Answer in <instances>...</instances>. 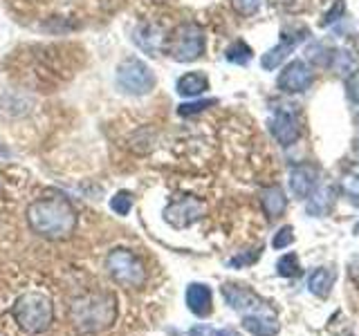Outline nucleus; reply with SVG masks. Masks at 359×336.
<instances>
[{
    "label": "nucleus",
    "instance_id": "20",
    "mask_svg": "<svg viewBox=\"0 0 359 336\" xmlns=\"http://www.w3.org/2000/svg\"><path fill=\"white\" fill-rule=\"evenodd\" d=\"M252 56H254V52L245 41L231 43L227 48V52H224V59H227L229 63H236V65H247L252 61Z\"/></svg>",
    "mask_w": 359,
    "mask_h": 336
},
{
    "label": "nucleus",
    "instance_id": "2",
    "mask_svg": "<svg viewBox=\"0 0 359 336\" xmlns=\"http://www.w3.org/2000/svg\"><path fill=\"white\" fill-rule=\"evenodd\" d=\"M76 334H99L117 321V296L108 289H95L76 296L67 309Z\"/></svg>",
    "mask_w": 359,
    "mask_h": 336
},
{
    "label": "nucleus",
    "instance_id": "21",
    "mask_svg": "<svg viewBox=\"0 0 359 336\" xmlns=\"http://www.w3.org/2000/svg\"><path fill=\"white\" fill-rule=\"evenodd\" d=\"M276 272H278V276H283V278L301 276V265H299L297 253H285L283 258H280V260L276 262Z\"/></svg>",
    "mask_w": 359,
    "mask_h": 336
},
{
    "label": "nucleus",
    "instance_id": "25",
    "mask_svg": "<svg viewBox=\"0 0 359 336\" xmlns=\"http://www.w3.org/2000/svg\"><path fill=\"white\" fill-rule=\"evenodd\" d=\"M344 11H346V3H344V0H334V5L330 7V11H328V14L323 16L321 25H323V27L332 25L334 20H339V18L344 16Z\"/></svg>",
    "mask_w": 359,
    "mask_h": 336
},
{
    "label": "nucleus",
    "instance_id": "17",
    "mask_svg": "<svg viewBox=\"0 0 359 336\" xmlns=\"http://www.w3.org/2000/svg\"><path fill=\"white\" fill-rule=\"evenodd\" d=\"M243 328L252 336H276L280 332V323L276 318H261V316H247L243 318Z\"/></svg>",
    "mask_w": 359,
    "mask_h": 336
},
{
    "label": "nucleus",
    "instance_id": "15",
    "mask_svg": "<svg viewBox=\"0 0 359 336\" xmlns=\"http://www.w3.org/2000/svg\"><path fill=\"white\" fill-rule=\"evenodd\" d=\"M261 204H263V211H265V216H267L269 220L278 218L280 213L285 211V206H287V197H285V193H283V188L276 186V184L263 188V193H261Z\"/></svg>",
    "mask_w": 359,
    "mask_h": 336
},
{
    "label": "nucleus",
    "instance_id": "4",
    "mask_svg": "<svg viewBox=\"0 0 359 336\" xmlns=\"http://www.w3.org/2000/svg\"><path fill=\"white\" fill-rule=\"evenodd\" d=\"M106 272L119 287L140 289L146 283V267L137 253L117 246L106 255Z\"/></svg>",
    "mask_w": 359,
    "mask_h": 336
},
{
    "label": "nucleus",
    "instance_id": "11",
    "mask_svg": "<svg viewBox=\"0 0 359 336\" xmlns=\"http://www.w3.org/2000/svg\"><path fill=\"white\" fill-rule=\"evenodd\" d=\"M319 184V171L312 164L292 166L290 171V190L297 200H308Z\"/></svg>",
    "mask_w": 359,
    "mask_h": 336
},
{
    "label": "nucleus",
    "instance_id": "24",
    "mask_svg": "<svg viewBox=\"0 0 359 336\" xmlns=\"http://www.w3.org/2000/svg\"><path fill=\"white\" fill-rule=\"evenodd\" d=\"M231 7L236 9V14L241 16H252L261 7V0H231Z\"/></svg>",
    "mask_w": 359,
    "mask_h": 336
},
{
    "label": "nucleus",
    "instance_id": "8",
    "mask_svg": "<svg viewBox=\"0 0 359 336\" xmlns=\"http://www.w3.org/2000/svg\"><path fill=\"white\" fill-rule=\"evenodd\" d=\"M205 211H207L205 202L194 195H184L180 200H173L171 204L164 209V220L171 224L173 229H187L205 216Z\"/></svg>",
    "mask_w": 359,
    "mask_h": 336
},
{
    "label": "nucleus",
    "instance_id": "18",
    "mask_svg": "<svg viewBox=\"0 0 359 336\" xmlns=\"http://www.w3.org/2000/svg\"><path fill=\"white\" fill-rule=\"evenodd\" d=\"M310 197L312 200L308 202V206H306L310 216H325L328 209H330V204H332L334 190H332V186H323L321 190L317 188V193L310 195Z\"/></svg>",
    "mask_w": 359,
    "mask_h": 336
},
{
    "label": "nucleus",
    "instance_id": "29",
    "mask_svg": "<svg viewBox=\"0 0 359 336\" xmlns=\"http://www.w3.org/2000/svg\"><path fill=\"white\" fill-rule=\"evenodd\" d=\"M189 336H216V330L207 328V325H196V328H191Z\"/></svg>",
    "mask_w": 359,
    "mask_h": 336
},
{
    "label": "nucleus",
    "instance_id": "12",
    "mask_svg": "<svg viewBox=\"0 0 359 336\" xmlns=\"http://www.w3.org/2000/svg\"><path fill=\"white\" fill-rule=\"evenodd\" d=\"M306 34H308V29H301V31L297 29L294 34H283L276 48H272L269 52L263 54V59H261L263 70H276V67H280V63H283L287 56L294 52L297 45L301 41H306Z\"/></svg>",
    "mask_w": 359,
    "mask_h": 336
},
{
    "label": "nucleus",
    "instance_id": "30",
    "mask_svg": "<svg viewBox=\"0 0 359 336\" xmlns=\"http://www.w3.org/2000/svg\"><path fill=\"white\" fill-rule=\"evenodd\" d=\"M348 274H351V280L359 287V255H355L351 260V267H348Z\"/></svg>",
    "mask_w": 359,
    "mask_h": 336
},
{
    "label": "nucleus",
    "instance_id": "23",
    "mask_svg": "<svg viewBox=\"0 0 359 336\" xmlns=\"http://www.w3.org/2000/svg\"><path fill=\"white\" fill-rule=\"evenodd\" d=\"M216 101L213 99H202V101H189V104H182L177 108V115L180 117H191V115H198V112L207 110L209 106H213Z\"/></svg>",
    "mask_w": 359,
    "mask_h": 336
},
{
    "label": "nucleus",
    "instance_id": "28",
    "mask_svg": "<svg viewBox=\"0 0 359 336\" xmlns=\"http://www.w3.org/2000/svg\"><path fill=\"white\" fill-rule=\"evenodd\" d=\"M256 258H258V251H254V253H250V255H236L233 260H229V265L231 267H241V265H252V262H256Z\"/></svg>",
    "mask_w": 359,
    "mask_h": 336
},
{
    "label": "nucleus",
    "instance_id": "10",
    "mask_svg": "<svg viewBox=\"0 0 359 336\" xmlns=\"http://www.w3.org/2000/svg\"><path fill=\"white\" fill-rule=\"evenodd\" d=\"M312 70L303 63V61H292L287 63L283 70H280L278 76V88L287 94H297V92H306V90L312 85Z\"/></svg>",
    "mask_w": 359,
    "mask_h": 336
},
{
    "label": "nucleus",
    "instance_id": "3",
    "mask_svg": "<svg viewBox=\"0 0 359 336\" xmlns=\"http://www.w3.org/2000/svg\"><path fill=\"white\" fill-rule=\"evenodd\" d=\"M11 316L18 323V328L27 334H43L54 323V305L52 298L43 291H25L11 305Z\"/></svg>",
    "mask_w": 359,
    "mask_h": 336
},
{
    "label": "nucleus",
    "instance_id": "27",
    "mask_svg": "<svg viewBox=\"0 0 359 336\" xmlns=\"http://www.w3.org/2000/svg\"><path fill=\"white\" fill-rule=\"evenodd\" d=\"M346 90H348V97H351L355 104H359V70L348 74V78H346Z\"/></svg>",
    "mask_w": 359,
    "mask_h": 336
},
{
    "label": "nucleus",
    "instance_id": "5",
    "mask_svg": "<svg viewBox=\"0 0 359 336\" xmlns=\"http://www.w3.org/2000/svg\"><path fill=\"white\" fill-rule=\"evenodd\" d=\"M166 52L177 63L198 61L205 54V31L196 22H182L168 36Z\"/></svg>",
    "mask_w": 359,
    "mask_h": 336
},
{
    "label": "nucleus",
    "instance_id": "6",
    "mask_svg": "<svg viewBox=\"0 0 359 336\" xmlns=\"http://www.w3.org/2000/svg\"><path fill=\"white\" fill-rule=\"evenodd\" d=\"M117 88L133 97H144L155 88V72L142 59H123L117 65Z\"/></svg>",
    "mask_w": 359,
    "mask_h": 336
},
{
    "label": "nucleus",
    "instance_id": "7",
    "mask_svg": "<svg viewBox=\"0 0 359 336\" xmlns=\"http://www.w3.org/2000/svg\"><path fill=\"white\" fill-rule=\"evenodd\" d=\"M220 291H222V298L227 300V305L233 312H238L243 318H247V316L276 318V309L269 307L267 302L261 296H258V294H254L250 287L229 283V285H222Z\"/></svg>",
    "mask_w": 359,
    "mask_h": 336
},
{
    "label": "nucleus",
    "instance_id": "14",
    "mask_svg": "<svg viewBox=\"0 0 359 336\" xmlns=\"http://www.w3.org/2000/svg\"><path fill=\"white\" fill-rule=\"evenodd\" d=\"M175 90H177L180 97L196 99V97L205 94L209 90V78H207V74H202V72H187V74H182L177 78Z\"/></svg>",
    "mask_w": 359,
    "mask_h": 336
},
{
    "label": "nucleus",
    "instance_id": "13",
    "mask_svg": "<svg viewBox=\"0 0 359 336\" xmlns=\"http://www.w3.org/2000/svg\"><path fill=\"white\" fill-rule=\"evenodd\" d=\"M187 307L198 318H205L211 314V289L202 283H191L187 287Z\"/></svg>",
    "mask_w": 359,
    "mask_h": 336
},
{
    "label": "nucleus",
    "instance_id": "32",
    "mask_svg": "<svg viewBox=\"0 0 359 336\" xmlns=\"http://www.w3.org/2000/svg\"><path fill=\"white\" fill-rule=\"evenodd\" d=\"M216 336H238V334H236L233 330H218Z\"/></svg>",
    "mask_w": 359,
    "mask_h": 336
},
{
    "label": "nucleus",
    "instance_id": "33",
    "mask_svg": "<svg viewBox=\"0 0 359 336\" xmlns=\"http://www.w3.org/2000/svg\"><path fill=\"white\" fill-rule=\"evenodd\" d=\"M357 231H359V227H357Z\"/></svg>",
    "mask_w": 359,
    "mask_h": 336
},
{
    "label": "nucleus",
    "instance_id": "1",
    "mask_svg": "<svg viewBox=\"0 0 359 336\" xmlns=\"http://www.w3.org/2000/svg\"><path fill=\"white\" fill-rule=\"evenodd\" d=\"M25 218H27L29 229L50 242L70 240L79 224L76 209L72 206V202L61 193L34 200L27 206Z\"/></svg>",
    "mask_w": 359,
    "mask_h": 336
},
{
    "label": "nucleus",
    "instance_id": "9",
    "mask_svg": "<svg viewBox=\"0 0 359 336\" xmlns=\"http://www.w3.org/2000/svg\"><path fill=\"white\" fill-rule=\"evenodd\" d=\"M269 132L274 134V139L280 146L297 144V139L301 137V128H299L297 112H292L290 108H278V110H274L272 119H269Z\"/></svg>",
    "mask_w": 359,
    "mask_h": 336
},
{
    "label": "nucleus",
    "instance_id": "22",
    "mask_svg": "<svg viewBox=\"0 0 359 336\" xmlns=\"http://www.w3.org/2000/svg\"><path fill=\"white\" fill-rule=\"evenodd\" d=\"M110 209L117 213V216H128L130 209H133V195L128 193V190H119V193L112 195L110 200Z\"/></svg>",
    "mask_w": 359,
    "mask_h": 336
},
{
    "label": "nucleus",
    "instance_id": "26",
    "mask_svg": "<svg viewBox=\"0 0 359 336\" xmlns=\"http://www.w3.org/2000/svg\"><path fill=\"white\" fill-rule=\"evenodd\" d=\"M292 242H294V233H292V227H283L276 235H274V249H285V246H290Z\"/></svg>",
    "mask_w": 359,
    "mask_h": 336
},
{
    "label": "nucleus",
    "instance_id": "16",
    "mask_svg": "<svg viewBox=\"0 0 359 336\" xmlns=\"http://www.w3.org/2000/svg\"><path fill=\"white\" fill-rule=\"evenodd\" d=\"M334 272L328 267H319V269H314V272L310 274L308 278V287L314 296H319V298H325L330 294V289L334 285Z\"/></svg>",
    "mask_w": 359,
    "mask_h": 336
},
{
    "label": "nucleus",
    "instance_id": "19",
    "mask_svg": "<svg viewBox=\"0 0 359 336\" xmlns=\"http://www.w3.org/2000/svg\"><path fill=\"white\" fill-rule=\"evenodd\" d=\"M341 190L353 206H359V164L351 166L341 177Z\"/></svg>",
    "mask_w": 359,
    "mask_h": 336
},
{
    "label": "nucleus",
    "instance_id": "31",
    "mask_svg": "<svg viewBox=\"0 0 359 336\" xmlns=\"http://www.w3.org/2000/svg\"><path fill=\"white\" fill-rule=\"evenodd\" d=\"M314 52H323V48H321V45H317V48H312V52L308 50V56H310V59L314 61V59H317V54H314ZM325 56H328V59H332V56H334V52H325ZM325 61L321 59V54H319V65H323Z\"/></svg>",
    "mask_w": 359,
    "mask_h": 336
}]
</instances>
